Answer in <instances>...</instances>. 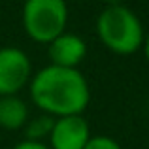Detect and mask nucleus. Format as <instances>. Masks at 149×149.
<instances>
[{
	"mask_svg": "<svg viewBox=\"0 0 149 149\" xmlns=\"http://www.w3.org/2000/svg\"><path fill=\"white\" fill-rule=\"evenodd\" d=\"M30 98L34 106L51 117L81 115L91 102V89L77 68L45 66L30 77Z\"/></svg>",
	"mask_w": 149,
	"mask_h": 149,
	"instance_id": "obj_1",
	"label": "nucleus"
},
{
	"mask_svg": "<svg viewBox=\"0 0 149 149\" xmlns=\"http://www.w3.org/2000/svg\"><path fill=\"white\" fill-rule=\"evenodd\" d=\"M96 36L111 53L132 55L143 45V26L140 17L127 6H108L96 17Z\"/></svg>",
	"mask_w": 149,
	"mask_h": 149,
	"instance_id": "obj_2",
	"label": "nucleus"
},
{
	"mask_svg": "<svg viewBox=\"0 0 149 149\" xmlns=\"http://www.w3.org/2000/svg\"><path fill=\"white\" fill-rule=\"evenodd\" d=\"M68 6L66 0H25L23 29L36 44H49L58 34L66 32Z\"/></svg>",
	"mask_w": 149,
	"mask_h": 149,
	"instance_id": "obj_3",
	"label": "nucleus"
},
{
	"mask_svg": "<svg viewBox=\"0 0 149 149\" xmlns=\"http://www.w3.org/2000/svg\"><path fill=\"white\" fill-rule=\"evenodd\" d=\"M32 77L29 55L19 47H0V96L19 95Z\"/></svg>",
	"mask_w": 149,
	"mask_h": 149,
	"instance_id": "obj_4",
	"label": "nucleus"
},
{
	"mask_svg": "<svg viewBox=\"0 0 149 149\" xmlns=\"http://www.w3.org/2000/svg\"><path fill=\"white\" fill-rule=\"evenodd\" d=\"M47 140L49 149H83L91 140V127L81 115L57 117Z\"/></svg>",
	"mask_w": 149,
	"mask_h": 149,
	"instance_id": "obj_5",
	"label": "nucleus"
},
{
	"mask_svg": "<svg viewBox=\"0 0 149 149\" xmlns=\"http://www.w3.org/2000/svg\"><path fill=\"white\" fill-rule=\"evenodd\" d=\"M87 55V45L77 34L62 32L47 44V57L53 66L77 68Z\"/></svg>",
	"mask_w": 149,
	"mask_h": 149,
	"instance_id": "obj_6",
	"label": "nucleus"
},
{
	"mask_svg": "<svg viewBox=\"0 0 149 149\" xmlns=\"http://www.w3.org/2000/svg\"><path fill=\"white\" fill-rule=\"evenodd\" d=\"M29 121L26 102L19 95L0 96V127L4 130H19Z\"/></svg>",
	"mask_w": 149,
	"mask_h": 149,
	"instance_id": "obj_7",
	"label": "nucleus"
},
{
	"mask_svg": "<svg viewBox=\"0 0 149 149\" xmlns=\"http://www.w3.org/2000/svg\"><path fill=\"white\" fill-rule=\"evenodd\" d=\"M53 123H55V117L47 115V113L38 115V117H34V119L26 121L25 127H23V128H25V140H29V142H42V143H44V140H47L49 134H51Z\"/></svg>",
	"mask_w": 149,
	"mask_h": 149,
	"instance_id": "obj_8",
	"label": "nucleus"
},
{
	"mask_svg": "<svg viewBox=\"0 0 149 149\" xmlns=\"http://www.w3.org/2000/svg\"><path fill=\"white\" fill-rule=\"evenodd\" d=\"M83 149H123V147L109 136H91V140Z\"/></svg>",
	"mask_w": 149,
	"mask_h": 149,
	"instance_id": "obj_9",
	"label": "nucleus"
},
{
	"mask_svg": "<svg viewBox=\"0 0 149 149\" xmlns=\"http://www.w3.org/2000/svg\"><path fill=\"white\" fill-rule=\"evenodd\" d=\"M13 149H49V146H45V143H42V142H29V140H23V142H19Z\"/></svg>",
	"mask_w": 149,
	"mask_h": 149,
	"instance_id": "obj_10",
	"label": "nucleus"
},
{
	"mask_svg": "<svg viewBox=\"0 0 149 149\" xmlns=\"http://www.w3.org/2000/svg\"><path fill=\"white\" fill-rule=\"evenodd\" d=\"M142 49H143V55H146L147 62H149V34H147L146 38H143V45H142Z\"/></svg>",
	"mask_w": 149,
	"mask_h": 149,
	"instance_id": "obj_11",
	"label": "nucleus"
}]
</instances>
